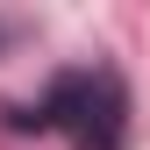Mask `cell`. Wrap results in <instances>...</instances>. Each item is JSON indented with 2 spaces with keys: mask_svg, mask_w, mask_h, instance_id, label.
Instances as JSON below:
<instances>
[{
  "mask_svg": "<svg viewBox=\"0 0 150 150\" xmlns=\"http://www.w3.org/2000/svg\"><path fill=\"white\" fill-rule=\"evenodd\" d=\"M29 122L43 129H64L79 150H115L122 143V86L107 79V71H71L43 93V107H36Z\"/></svg>",
  "mask_w": 150,
  "mask_h": 150,
  "instance_id": "1",
  "label": "cell"
}]
</instances>
